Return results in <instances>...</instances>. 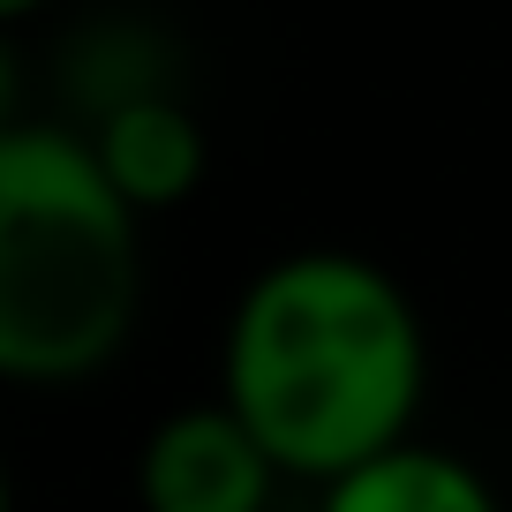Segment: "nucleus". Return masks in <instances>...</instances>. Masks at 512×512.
<instances>
[{
	"label": "nucleus",
	"mask_w": 512,
	"mask_h": 512,
	"mask_svg": "<svg viewBox=\"0 0 512 512\" xmlns=\"http://www.w3.org/2000/svg\"><path fill=\"white\" fill-rule=\"evenodd\" d=\"M430 400V332L400 279L362 249H287L226 309L219 407L287 482L407 445Z\"/></svg>",
	"instance_id": "f257e3e1"
},
{
	"label": "nucleus",
	"mask_w": 512,
	"mask_h": 512,
	"mask_svg": "<svg viewBox=\"0 0 512 512\" xmlns=\"http://www.w3.org/2000/svg\"><path fill=\"white\" fill-rule=\"evenodd\" d=\"M144 219L106 189L91 144L61 121L0 136V384L61 392L136 332Z\"/></svg>",
	"instance_id": "f03ea898"
},
{
	"label": "nucleus",
	"mask_w": 512,
	"mask_h": 512,
	"mask_svg": "<svg viewBox=\"0 0 512 512\" xmlns=\"http://www.w3.org/2000/svg\"><path fill=\"white\" fill-rule=\"evenodd\" d=\"M279 482L287 475L219 400L159 415L136 452V505L144 512H272Z\"/></svg>",
	"instance_id": "7ed1b4c3"
},
{
	"label": "nucleus",
	"mask_w": 512,
	"mask_h": 512,
	"mask_svg": "<svg viewBox=\"0 0 512 512\" xmlns=\"http://www.w3.org/2000/svg\"><path fill=\"white\" fill-rule=\"evenodd\" d=\"M76 136L91 144V159H98V174H106V189L121 196L136 219L189 204L196 181H204V166H211L204 121L189 113V98H181V91L136 98V106H113L106 121L76 128Z\"/></svg>",
	"instance_id": "20e7f679"
},
{
	"label": "nucleus",
	"mask_w": 512,
	"mask_h": 512,
	"mask_svg": "<svg viewBox=\"0 0 512 512\" xmlns=\"http://www.w3.org/2000/svg\"><path fill=\"white\" fill-rule=\"evenodd\" d=\"M317 512H505V497L467 452L407 437V445L332 475L317 490Z\"/></svg>",
	"instance_id": "39448f33"
},
{
	"label": "nucleus",
	"mask_w": 512,
	"mask_h": 512,
	"mask_svg": "<svg viewBox=\"0 0 512 512\" xmlns=\"http://www.w3.org/2000/svg\"><path fill=\"white\" fill-rule=\"evenodd\" d=\"M61 91H68V106H76V128H91V121H106L113 106L181 91L174 83V46L136 16H106V23H91V31L68 38Z\"/></svg>",
	"instance_id": "423d86ee"
},
{
	"label": "nucleus",
	"mask_w": 512,
	"mask_h": 512,
	"mask_svg": "<svg viewBox=\"0 0 512 512\" xmlns=\"http://www.w3.org/2000/svg\"><path fill=\"white\" fill-rule=\"evenodd\" d=\"M23 128V61H16V38L0 31V136Z\"/></svg>",
	"instance_id": "0eeeda50"
},
{
	"label": "nucleus",
	"mask_w": 512,
	"mask_h": 512,
	"mask_svg": "<svg viewBox=\"0 0 512 512\" xmlns=\"http://www.w3.org/2000/svg\"><path fill=\"white\" fill-rule=\"evenodd\" d=\"M38 8H53V0H0V31H8V23H23V16H38Z\"/></svg>",
	"instance_id": "6e6552de"
},
{
	"label": "nucleus",
	"mask_w": 512,
	"mask_h": 512,
	"mask_svg": "<svg viewBox=\"0 0 512 512\" xmlns=\"http://www.w3.org/2000/svg\"><path fill=\"white\" fill-rule=\"evenodd\" d=\"M0 512H16V475H8V460H0Z\"/></svg>",
	"instance_id": "1a4fd4ad"
}]
</instances>
